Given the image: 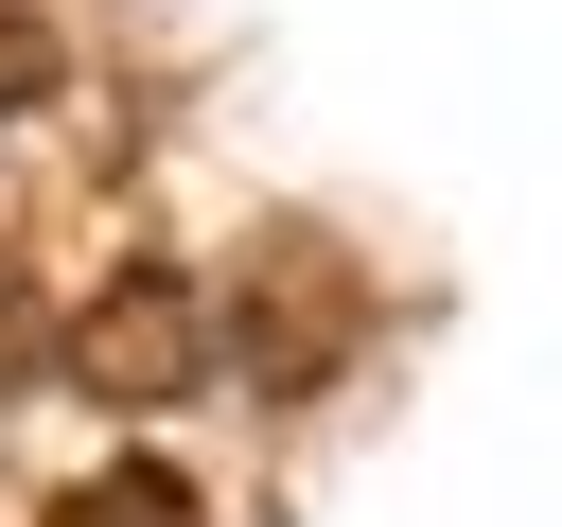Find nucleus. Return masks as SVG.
I'll list each match as a JSON object with an SVG mask.
<instances>
[{"label": "nucleus", "mask_w": 562, "mask_h": 527, "mask_svg": "<svg viewBox=\"0 0 562 527\" xmlns=\"http://www.w3.org/2000/svg\"><path fill=\"white\" fill-rule=\"evenodd\" d=\"M70 369H88V386H123V404H176V386L211 369V299H193V281H123V299H88Z\"/></svg>", "instance_id": "obj_1"}, {"label": "nucleus", "mask_w": 562, "mask_h": 527, "mask_svg": "<svg viewBox=\"0 0 562 527\" xmlns=\"http://www.w3.org/2000/svg\"><path fill=\"white\" fill-rule=\"evenodd\" d=\"M70 527H193V474L123 457V474H88V492H70Z\"/></svg>", "instance_id": "obj_2"}, {"label": "nucleus", "mask_w": 562, "mask_h": 527, "mask_svg": "<svg viewBox=\"0 0 562 527\" xmlns=\"http://www.w3.org/2000/svg\"><path fill=\"white\" fill-rule=\"evenodd\" d=\"M53 88H70V35L35 0H0V105H53Z\"/></svg>", "instance_id": "obj_3"}]
</instances>
